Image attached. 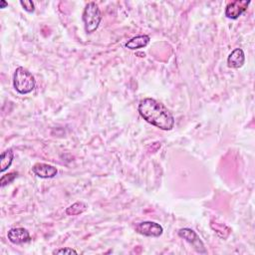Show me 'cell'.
<instances>
[{
    "instance_id": "13",
    "label": "cell",
    "mask_w": 255,
    "mask_h": 255,
    "mask_svg": "<svg viewBox=\"0 0 255 255\" xmlns=\"http://www.w3.org/2000/svg\"><path fill=\"white\" fill-rule=\"evenodd\" d=\"M17 175H18V173H16V172L9 173V174L3 175V176L1 177V179H0V184H1V187L4 188L5 186L11 184L12 181L17 177Z\"/></svg>"
},
{
    "instance_id": "8",
    "label": "cell",
    "mask_w": 255,
    "mask_h": 255,
    "mask_svg": "<svg viewBox=\"0 0 255 255\" xmlns=\"http://www.w3.org/2000/svg\"><path fill=\"white\" fill-rule=\"evenodd\" d=\"M32 172L41 178H52L55 176L58 173L55 167L48 165V163H43V162H39V163H36V165H34V167L32 168Z\"/></svg>"
},
{
    "instance_id": "3",
    "label": "cell",
    "mask_w": 255,
    "mask_h": 255,
    "mask_svg": "<svg viewBox=\"0 0 255 255\" xmlns=\"http://www.w3.org/2000/svg\"><path fill=\"white\" fill-rule=\"evenodd\" d=\"M102 20V13L95 2H89L83 12L85 30L88 34L95 32Z\"/></svg>"
},
{
    "instance_id": "1",
    "label": "cell",
    "mask_w": 255,
    "mask_h": 255,
    "mask_svg": "<svg viewBox=\"0 0 255 255\" xmlns=\"http://www.w3.org/2000/svg\"><path fill=\"white\" fill-rule=\"evenodd\" d=\"M139 113L149 124L163 131H170L175 126V119L171 112L161 103L152 98L141 101Z\"/></svg>"
},
{
    "instance_id": "16",
    "label": "cell",
    "mask_w": 255,
    "mask_h": 255,
    "mask_svg": "<svg viewBox=\"0 0 255 255\" xmlns=\"http://www.w3.org/2000/svg\"><path fill=\"white\" fill-rule=\"evenodd\" d=\"M6 6H8L7 2L3 1V0H2V1H0V8H5Z\"/></svg>"
},
{
    "instance_id": "15",
    "label": "cell",
    "mask_w": 255,
    "mask_h": 255,
    "mask_svg": "<svg viewBox=\"0 0 255 255\" xmlns=\"http://www.w3.org/2000/svg\"><path fill=\"white\" fill-rule=\"evenodd\" d=\"M78 252L74 249L66 247V248H61V249H57V250H54L53 254H77Z\"/></svg>"
},
{
    "instance_id": "7",
    "label": "cell",
    "mask_w": 255,
    "mask_h": 255,
    "mask_svg": "<svg viewBox=\"0 0 255 255\" xmlns=\"http://www.w3.org/2000/svg\"><path fill=\"white\" fill-rule=\"evenodd\" d=\"M7 238L10 242L13 244H23L29 242L31 238L27 229L22 227H16L12 228L8 231Z\"/></svg>"
},
{
    "instance_id": "12",
    "label": "cell",
    "mask_w": 255,
    "mask_h": 255,
    "mask_svg": "<svg viewBox=\"0 0 255 255\" xmlns=\"http://www.w3.org/2000/svg\"><path fill=\"white\" fill-rule=\"evenodd\" d=\"M86 209H87V206L82 202H78V203H75L74 205H72L66 209V214L67 215H78V214L83 213Z\"/></svg>"
},
{
    "instance_id": "4",
    "label": "cell",
    "mask_w": 255,
    "mask_h": 255,
    "mask_svg": "<svg viewBox=\"0 0 255 255\" xmlns=\"http://www.w3.org/2000/svg\"><path fill=\"white\" fill-rule=\"evenodd\" d=\"M178 235L181 239L187 240L198 253H207V249L205 247L204 242L200 239L196 232L191 228H181L178 230Z\"/></svg>"
},
{
    "instance_id": "5",
    "label": "cell",
    "mask_w": 255,
    "mask_h": 255,
    "mask_svg": "<svg viewBox=\"0 0 255 255\" xmlns=\"http://www.w3.org/2000/svg\"><path fill=\"white\" fill-rule=\"evenodd\" d=\"M137 232L150 238H159L162 234V226L154 222H143L136 226Z\"/></svg>"
},
{
    "instance_id": "2",
    "label": "cell",
    "mask_w": 255,
    "mask_h": 255,
    "mask_svg": "<svg viewBox=\"0 0 255 255\" xmlns=\"http://www.w3.org/2000/svg\"><path fill=\"white\" fill-rule=\"evenodd\" d=\"M36 85L35 78L31 73L23 67H18L13 76V86L19 94L31 93Z\"/></svg>"
},
{
    "instance_id": "6",
    "label": "cell",
    "mask_w": 255,
    "mask_h": 255,
    "mask_svg": "<svg viewBox=\"0 0 255 255\" xmlns=\"http://www.w3.org/2000/svg\"><path fill=\"white\" fill-rule=\"evenodd\" d=\"M250 1L246 0H236L234 2L229 3L225 9V16L230 19H238V18L247 10Z\"/></svg>"
},
{
    "instance_id": "9",
    "label": "cell",
    "mask_w": 255,
    "mask_h": 255,
    "mask_svg": "<svg viewBox=\"0 0 255 255\" xmlns=\"http://www.w3.org/2000/svg\"><path fill=\"white\" fill-rule=\"evenodd\" d=\"M244 62H245L244 52L240 48H236L235 50H233L227 58L228 67L234 68V69L241 68L243 66Z\"/></svg>"
},
{
    "instance_id": "14",
    "label": "cell",
    "mask_w": 255,
    "mask_h": 255,
    "mask_svg": "<svg viewBox=\"0 0 255 255\" xmlns=\"http://www.w3.org/2000/svg\"><path fill=\"white\" fill-rule=\"evenodd\" d=\"M20 4L23 6L24 10H26L29 13H32L35 10V5H34L33 1H31V0H24V1L23 0H21Z\"/></svg>"
},
{
    "instance_id": "11",
    "label": "cell",
    "mask_w": 255,
    "mask_h": 255,
    "mask_svg": "<svg viewBox=\"0 0 255 255\" xmlns=\"http://www.w3.org/2000/svg\"><path fill=\"white\" fill-rule=\"evenodd\" d=\"M13 152L12 150H6L1 154V158H0V172L4 173L7 169L10 168L11 163L13 161Z\"/></svg>"
},
{
    "instance_id": "10",
    "label": "cell",
    "mask_w": 255,
    "mask_h": 255,
    "mask_svg": "<svg viewBox=\"0 0 255 255\" xmlns=\"http://www.w3.org/2000/svg\"><path fill=\"white\" fill-rule=\"evenodd\" d=\"M150 42V36L148 35H139L128 41L125 46L131 50H137L147 46Z\"/></svg>"
}]
</instances>
